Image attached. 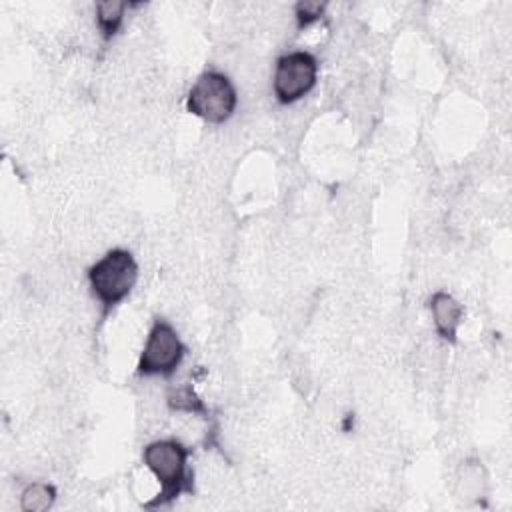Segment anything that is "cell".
I'll return each instance as SVG.
<instances>
[{"instance_id": "obj_7", "label": "cell", "mask_w": 512, "mask_h": 512, "mask_svg": "<svg viewBox=\"0 0 512 512\" xmlns=\"http://www.w3.org/2000/svg\"><path fill=\"white\" fill-rule=\"evenodd\" d=\"M488 490V474L482 462L470 458L456 472V496L464 502L480 500Z\"/></svg>"}, {"instance_id": "obj_3", "label": "cell", "mask_w": 512, "mask_h": 512, "mask_svg": "<svg viewBox=\"0 0 512 512\" xmlns=\"http://www.w3.org/2000/svg\"><path fill=\"white\" fill-rule=\"evenodd\" d=\"M236 106L238 90L234 82L218 70L202 72L186 96V110L208 124H224L232 118Z\"/></svg>"}, {"instance_id": "obj_5", "label": "cell", "mask_w": 512, "mask_h": 512, "mask_svg": "<svg viewBox=\"0 0 512 512\" xmlns=\"http://www.w3.org/2000/svg\"><path fill=\"white\" fill-rule=\"evenodd\" d=\"M318 60L308 50H294L282 54L274 64L272 92L280 104H294L302 100L316 86Z\"/></svg>"}, {"instance_id": "obj_4", "label": "cell", "mask_w": 512, "mask_h": 512, "mask_svg": "<svg viewBox=\"0 0 512 512\" xmlns=\"http://www.w3.org/2000/svg\"><path fill=\"white\" fill-rule=\"evenodd\" d=\"M184 356L186 344L182 342L176 328L168 320L156 318L148 330L144 348L136 364V372L144 378H170L184 362Z\"/></svg>"}, {"instance_id": "obj_10", "label": "cell", "mask_w": 512, "mask_h": 512, "mask_svg": "<svg viewBox=\"0 0 512 512\" xmlns=\"http://www.w3.org/2000/svg\"><path fill=\"white\" fill-rule=\"evenodd\" d=\"M324 8H326L324 2H298L296 10H294L298 26L302 28V26H308V24L320 20L324 14Z\"/></svg>"}, {"instance_id": "obj_2", "label": "cell", "mask_w": 512, "mask_h": 512, "mask_svg": "<svg viewBox=\"0 0 512 512\" xmlns=\"http://www.w3.org/2000/svg\"><path fill=\"white\" fill-rule=\"evenodd\" d=\"M138 282V262L130 250L112 248L88 268V286L100 302L102 314H108L130 296Z\"/></svg>"}, {"instance_id": "obj_1", "label": "cell", "mask_w": 512, "mask_h": 512, "mask_svg": "<svg viewBox=\"0 0 512 512\" xmlns=\"http://www.w3.org/2000/svg\"><path fill=\"white\" fill-rule=\"evenodd\" d=\"M188 458L190 448L178 438H160L144 446L142 462L160 484V492L146 504V508L166 506L182 492H192Z\"/></svg>"}, {"instance_id": "obj_9", "label": "cell", "mask_w": 512, "mask_h": 512, "mask_svg": "<svg viewBox=\"0 0 512 512\" xmlns=\"http://www.w3.org/2000/svg\"><path fill=\"white\" fill-rule=\"evenodd\" d=\"M56 488L48 482H32L20 494V508L24 512H44L56 502Z\"/></svg>"}, {"instance_id": "obj_8", "label": "cell", "mask_w": 512, "mask_h": 512, "mask_svg": "<svg viewBox=\"0 0 512 512\" xmlns=\"http://www.w3.org/2000/svg\"><path fill=\"white\" fill-rule=\"evenodd\" d=\"M126 8H128V4L114 2V0H106V2L96 4V8H94L96 26H98L104 40H110V38L116 36V32L120 30V26L124 22Z\"/></svg>"}, {"instance_id": "obj_6", "label": "cell", "mask_w": 512, "mask_h": 512, "mask_svg": "<svg viewBox=\"0 0 512 512\" xmlns=\"http://www.w3.org/2000/svg\"><path fill=\"white\" fill-rule=\"evenodd\" d=\"M428 308L432 314V322L436 328V334L446 342H456L458 326L462 322V304L448 292L438 290L430 296Z\"/></svg>"}]
</instances>
